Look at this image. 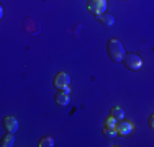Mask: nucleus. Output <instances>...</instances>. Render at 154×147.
<instances>
[{"label": "nucleus", "mask_w": 154, "mask_h": 147, "mask_svg": "<svg viewBox=\"0 0 154 147\" xmlns=\"http://www.w3.org/2000/svg\"><path fill=\"white\" fill-rule=\"evenodd\" d=\"M13 144H15V137H13L12 132H8V134H7L5 137L2 139V146H3V147H12Z\"/></svg>", "instance_id": "nucleus-10"}, {"label": "nucleus", "mask_w": 154, "mask_h": 147, "mask_svg": "<svg viewBox=\"0 0 154 147\" xmlns=\"http://www.w3.org/2000/svg\"><path fill=\"white\" fill-rule=\"evenodd\" d=\"M148 124H149V128H151V129H154V113L151 116H149V121H148Z\"/></svg>", "instance_id": "nucleus-14"}, {"label": "nucleus", "mask_w": 154, "mask_h": 147, "mask_svg": "<svg viewBox=\"0 0 154 147\" xmlns=\"http://www.w3.org/2000/svg\"><path fill=\"white\" fill-rule=\"evenodd\" d=\"M69 83H71V77H69L67 72H59L54 77V87H56L57 90H61L62 87L69 85Z\"/></svg>", "instance_id": "nucleus-4"}, {"label": "nucleus", "mask_w": 154, "mask_h": 147, "mask_svg": "<svg viewBox=\"0 0 154 147\" xmlns=\"http://www.w3.org/2000/svg\"><path fill=\"white\" fill-rule=\"evenodd\" d=\"M110 116H113L115 119H118V121L125 119V111H123V108H120V106H115V108H112V113H110Z\"/></svg>", "instance_id": "nucleus-9"}, {"label": "nucleus", "mask_w": 154, "mask_h": 147, "mask_svg": "<svg viewBox=\"0 0 154 147\" xmlns=\"http://www.w3.org/2000/svg\"><path fill=\"white\" fill-rule=\"evenodd\" d=\"M62 92H64V93H71V88H69V85H66V87H62L61 88Z\"/></svg>", "instance_id": "nucleus-15"}, {"label": "nucleus", "mask_w": 154, "mask_h": 147, "mask_svg": "<svg viewBox=\"0 0 154 147\" xmlns=\"http://www.w3.org/2000/svg\"><path fill=\"white\" fill-rule=\"evenodd\" d=\"M133 129H134V126L130 123V121L122 119V121H118V124H116V131H118L120 136H130L131 132H133Z\"/></svg>", "instance_id": "nucleus-5"}, {"label": "nucleus", "mask_w": 154, "mask_h": 147, "mask_svg": "<svg viewBox=\"0 0 154 147\" xmlns=\"http://www.w3.org/2000/svg\"><path fill=\"white\" fill-rule=\"evenodd\" d=\"M3 126H5V129L8 131V132L15 134V132L18 131V121H17V118L5 116V119H3Z\"/></svg>", "instance_id": "nucleus-6"}, {"label": "nucleus", "mask_w": 154, "mask_h": 147, "mask_svg": "<svg viewBox=\"0 0 154 147\" xmlns=\"http://www.w3.org/2000/svg\"><path fill=\"white\" fill-rule=\"evenodd\" d=\"M122 62H123L125 67L130 69V70H141V67H143V59L138 54H133V52L125 54Z\"/></svg>", "instance_id": "nucleus-2"}, {"label": "nucleus", "mask_w": 154, "mask_h": 147, "mask_svg": "<svg viewBox=\"0 0 154 147\" xmlns=\"http://www.w3.org/2000/svg\"><path fill=\"white\" fill-rule=\"evenodd\" d=\"M116 124H118V119H115L113 116H110L107 121H105V126L103 128H116Z\"/></svg>", "instance_id": "nucleus-13"}, {"label": "nucleus", "mask_w": 154, "mask_h": 147, "mask_svg": "<svg viewBox=\"0 0 154 147\" xmlns=\"http://www.w3.org/2000/svg\"><path fill=\"white\" fill-rule=\"evenodd\" d=\"M97 18H98V21H102V25L107 26V28H112L113 25H115V16L110 15V13H102L100 16H97Z\"/></svg>", "instance_id": "nucleus-7"}, {"label": "nucleus", "mask_w": 154, "mask_h": 147, "mask_svg": "<svg viewBox=\"0 0 154 147\" xmlns=\"http://www.w3.org/2000/svg\"><path fill=\"white\" fill-rule=\"evenodd\" d=\"M87 8L94 16H100L107 10V0H89L87 2Z\"/></svg>", "instance_id": "nucleus-3"}, {"label": "nucleus", "mask_w": 154, "mask_h": 147, "mask_svg": "<svg viewBox=\"0 0 154 147\" xmlns=\"http://www.w3.org/2000/svg\"><path fill=\"white\" fill-rule=\"evenodd\" d=\"M103 134L107 136V137L113 139L118 136V131H116V128H103Z\"/></svg>", "instance_id": "nucleus-12"}, {"label": "nucleus", "mask_w": 154, "mask_h": 147, "mask_svg": "<svg viewBox=\"0 0 154 147\" xmlns=\"http://www.w3.org/2000/svg\"><path fill=\"white\" fill-rule=\"evenodd\" d=\"M54 146V139L51 136H45V137L39 141V147H53Z\"/></svg>", "instance_id": "nucleus-11"}, {"label": "nucleus", "mask_w": 154, "mask_h": 147, "mask_svg": "<svg viewBox=\"0 0 154 147\" xmlns=\"http://www.w3.org/2000/svg\"><path fill=\"white\" fill-rule=\"evenodd\" d=\"M54 100H56L57 105H61V106H67L69 105V101H71V98H69V93H64L62 90H59L56 93V97H54Z\"/></svg>", "instance_id": "nucleus-8"}, {"label": "nucleus", "mask_w": 154, "mask_h": 147, "mask_svg": "<svg viewBox=\"0 0 154 147\" xmlns=\"http://www.w3.org/2000/svg\"><path fill=\"white\" fill-rule=\"evenodd\" d=\"M107 52H108V56L110 59H112L113 62H122L123 61V57H125V47H123V44L120 39H116V38H112L108 41L107 44Z\"/></svg>", "instance_id": "nucleus-1"}]
</instances>
